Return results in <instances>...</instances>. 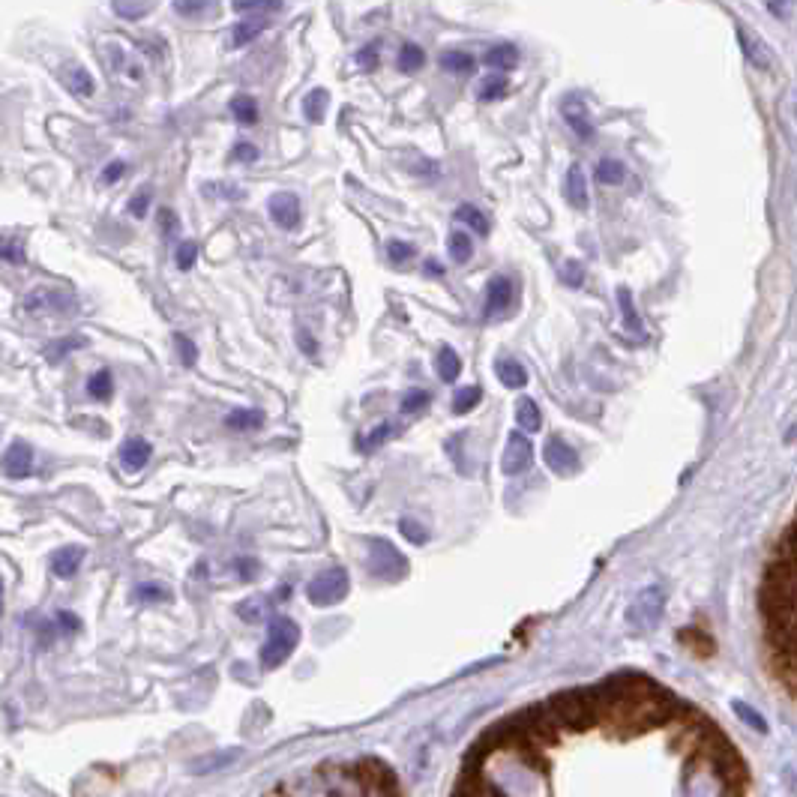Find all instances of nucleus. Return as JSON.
Masks as SVG:
<instances>
[{
    "label": "nucleus",
    "instance_id": "nucleus-59",
    "mask_svg": "<svg viewBox=\"0 0 797 797\" xmlns=\"http://www.w3.org/2000/svg\"><path fill=\"white\" fill-rule=\"evenodd\" d=\"M123 171H126V165H123V162H111V165L102 171V177H105V183H114V180H120V177H123Z\"/></svg>",
    "mask_w": 797,
    "mask_h": 797
},
{
    "label": "nucleus",
    "instance_id": "nucleus-60",
    "mask_svg": "<svg viewBox=\"0 0 797 797\" xmlns=\"http://www.w3.org/2000/svg\"><path fill=\"white\" fill-rule=\"evenodd\" d=\"M57 621H60V627H63L66 633H72V630H78V627H81V624H78V618H75V615H69V612H60V615H57Z\"/></svg>",
    "mask_w": 797,
    "mask_h": 797
},
{
    "label": "nucleus",
    "instance_id": "nucleus-57",
    "mask_svg": "<svg viewBox=\"0 0 797 797\" xmlns=\"http://www.w3.org/2000/svg\"><path fill=\"white\" fill-rule=\"evenodd\" d=\"M147 204H150V195H147V192H138V195L132 198V204H129L132 216H144V213H147Z\"/></svg>",
    "mask_w": 797,
    "mask_h": 797
},
{
    "label": "nucleus",
    "instance_id": "nucleus-7",
    "mask_svg": "<svg viewBox=\"0 0 797 797\" xmlns=\"http://www.w3.org/2000/svg\"><path fill=\"white\" fill-rule=\"evenodd\" d=\"M534 462V444L528 441L525 432H513L507 438V447H504V456H501V471L507 477H519L531 468Z\"/></svg>",
    "mask_w": 797,
    "mask_h": 797
},
{
    "label": "nucleus",
    "instance_id": "nucleus-5",
    "mask_svg": "<svg viewBox=\"0 0 797 797\" xmlns=\"http://www.w3.org/2000/svg\"><path fill=\"white\" fill-rule=\"evenodd\" d=\"M348 591H351V579H348V573H345L342 567H330V570L318 573V576L306 585V597H309V603H312V606H321V609L342 603V600L348 597Z\"/></svg>",
    "mask_w": 797,
    "mask_h": 797
},
{
    "label": "nucleus",
    "instance_id": "nucleus-30",
    "mask_svg": "<svg viewBox=\"0 0 797 797\" xmlns=\"http://www.w3.org/2000/svg\"><path fill=\"white\" fill-rule=\"evenodd\" d=\"M327 105H330L327 90H312V93L303 99V114H306V120H309V123H321L324 114H327Z\"/></svg>",
    "mask_w": 797,
    "mask_h": 797
},
{
    "label": "nucleus",
    "instance_id": "nucleus-61",
    "mask_svg": "<svg viewBox=\"0 0 797 797\" xmlns=\"http://www.w3.org/2000/svg\"><path fill=\"white\" fill-rule=\"evenodd\" d=\"M300 342H303V351H306L309 357H315V342H312V336H309L306 330H300Z\"/></svg>",
    "mask_w": 797,
    "mask_h": 797
},
{
    "label": "nucleus",
    "instance_id": "nucleus-15",
    "mask_svg": "<svg viewBox=\"0 0 797 797\" xmlns=\"http://www.w3.org/2000/svg\"><path fill=\"white\" fill-rule=\"evenodd\" d=\"M24 309H27V312H36V309L69 312V309H75V300H72V294H63V291H45V288H39V291H33V294L27 297Z\"/></svg>",
    "mask_w": 797,
    "mask_h": 797
},
{
    "label": "nucleus",
    "instance_id": "nucleus-11",
    "mask_svg": "<svg viewBox=\"0 0 797 797\" xmlns=\"http://www.w3.org/2000/svg\"><path fill=\"white\" fill-rule=\"evenodd\" d=\"M561 114H564L567 126H570L579 138H585V141L594 138V120H591V111H588L585 99H579L576 93H570V96L561 102Z\"/></svg>",
    "mask_w": 797,
    "mask_h": 797
},
{
    "label": "nucleus",
    "instance_id": "nucleus-28",
    "mask_svg": "<svg viewBox=\"0 0 797 797\" xmlns=\"http://www.w3.org/2000/svg\"><path fill=\"white\" fill-rule=\"evenodd\" d=\"M618 303H621V312H624V324H627V330H630V333H636L639 339H645L642 318H639V312H636V306H633V297H630V291H627V288H618Z\"/></svg>",
    "mask_w": 797,
    "mask_h": 797
},
{
    "label": "nucleus",
    "instance_id": "nucleus-43",
    "mask_svg": "<svg viewBox=\"0 0 797 797\" xmlns=\"http://www.w3.org/2000/svg\"><path fill=\"white\" fill-rule=\"evenodd\" d=\"M87 393L93 396V399H108L111 396V375L102 369V372H96L90 381H87Z\"/></svg>",
    "mask_w": 797,
    "mask_h": 797
},
{
    "label": "nucleus",
    "instance_id": "nucleus-34",
    "mask_svg": "<svg viewBox=\"0 0 797 797\" xmlns=\"http://www.w3.org/2000/svg\"><path fill=\"white\" fill-rule=\"evenodd\" d=\"M624 177H627V168H624V162H618V159H603V162L597 165V180H600L603 186H618V183H624Z\"/></svg>",
    "mask_w": 797,
    "mask_h": 797
},
{
    "label": "nucleus",
    "instance_id": "nucleus-44",
    "mask_svg": "<svg viewBox=\"0 0 797 797\" xmlns=\"http://www.w3.org/2000/svg\"><path fill=\"white\" fill-rule=\"evenodd\" d=\"M429 402H432V396H429L426 390H408L405 399H402V414H417V411H423Z\"/></svg>",
    "mask_w": 797,
    "mask_h": 797
},
{
    "label": "nucleus",
    "instance_id": "nucleus-23",
    "mask_svg": "<svg viewBox=\"0 0 797 797\" xmlns=\"http://www.w3.org/2000/svg\"><path fill=\"white\" fill-rule=\"evenodd\" d=\"M435 369H438V378H441V381L453 384V381L459 378V372H462V360H459V354H456L450 345H444V348L438 351V357H435Z\"/></svg>",
    "mask_w": 797,
    "mask_h": 797
},
{
    "label": "nucleus",
    "instance_id": "nucleus-41",
    "mask_svg": "<svg viewBox=\"0 0 797 797\" xmlns=\"http://www.w3.org/2000/svg\"><path fill=\"white\" fill-rule=\"evenodd\" d=\"M414 255H417V246H414V243H405V240H390V246H387V258H390L393 264H408Z\"/></svg>",
    "mask_w": 797,
    "mask_h": 797
},
{
    "label": "nucleus",
    "instance_id": "nucleus-16",
    "mask_svg": "<svg viewBox=\"0 0 797 797\" xmlns=\"http://www.w3.org/2000/svg\"><path fill=\"white\" fill-rule=\"evenodd\" d=\"M264 30H267V18H264V15H249V18H243V21H237V24L231 27V33H228V45H231V48H243V45L255 42Z\"/></svg>",
    "mask_w": 797,
    "mask_h": 797
},
{
    "label": "nucleus",
    "instance_id": "nucleus-26",
    "mask_svg": "<svg viewBox=\"0 0 797 797\" xmlns=\"http://www.w3.org/2000/svg\"><path fill=\"white\" fill-rule=\"evenodd\" d=\"M438 63H441V69L456 72V75H468V72H474V57L465 54V51H459V48L444 51V54L438 57Z\"/></svg>",
    "mask_w": 797,
    "mask_h": 797
},
{
    "label": "nucleus",
    "instance_id": "nucleus-2",
    "mask_svg": "<svg viewBox=\"0 0 797 797\" xmlns=\"http://www.w3.org/2000/svg\"><path fill=\"white\" fill-rule=\"evenodd\" d=\"M549 714L555 717L558 729L567 726V729H576V732H585L591 729L597 720H600V711H597V702L591 696V690H570V693H561L555 696L552 702H546Z\"/></svg>",
    "mask_w": 797,
    "mask_h": 797
},
{
    "label": "nucleus",
    "instance_id": "nucleus-22",
    "mask_svg": "<svg viewBox=\"0 0 797 797\" xmlns=\"http://www.w3.org/2000/svg\"><path fill=\"white\" fill-rule=\"evenodd\" d=\"M147 459H150V444H147L144 438H129V441L123 444V450H120V462H123L129 471L144 468Z\"/></svg>",
    "mask_w": 797,
    "mask_h": 797
},
{
    "label": "nucleus",
    "instance_id": "nucleus-31",
    "mask_svg": "<svg viewBox=\"0 0 797 797\" xmlns=\"http://www.w3.org/2000/svg\"><path fill=\"white\" fill-rule=\"evenodd\" d=\"M174 12L183 18H207L216 12V0H174Z\"/></svg>",
    "mask_w": 797,
    "mask_h": 797
},
{
    "label": "nucleus",
    "instance_id": "nucleus-32",
    "mask_svg": "<svg viewBox=\"0 0 797 797\" xmlns=\"http://www.w3.org/2000/svg\"><path fill=\"white\" fill-rule=\"evenodd\" d=\"M456 222H465L471 231H477V234H489V219L483 216V210H477L474 204H462L459 210H456Z\"/></svg>",
    "mask_w": 797,
    "mask_h": 797
},
{
    "label": "nucleus",
    "instance_id": "nucleus-51",
    "mask_svg": "<svg viewBox=\"0 0 797 797\" xmlns=\"http://www.w3.org/2000/svg\"><path fill=\"white\" fill-rule=\"evenodd\" d=\"M264 597H258V600H246V603H240V618H246V621H258L261 615H264Z\"/></svg>",
    "mask_w": 797,
    "mask_h": 797
},
{
    "label": "nucleus",
    "instance_id": "nucleus-38",
    "mask_svg": "<svg viewBox=\"0 0 797 797\" xmlns=\"http://www.w3.org/2000/svg\"><path fill=\"white\" fill-rule=\"evenodd\" d=\"M507 78L504 75H489L480 87H477V96L483 99V102H489V99H501V96H507Z\"/></svg>",
    "mask_w": 797,
    "mask_h": 797
},
{
    "label": "nucleus",
    "instance_id": "nucleus-45",
    "mask_svg": "<svg viewBox=\"0 0 797 797\" xmlns=\"http://www.w3.org/2000/svg\"><path fill=\"white\" fill-rule=\"evenodd\" d=\"M237 12H279L282 0H234Z\"/></svg>",
    "mask_w": 797,
    "mask_h": 797
},
{
    "label": "nucleus",
    "instance_id": "nucleus-46",
    "mask_svg": "<svg viewBox=\"0 0 797 797\" xmlns=\"http://www.w3.org/2000/svg\"><path fill=\"white\" fill-rule=\"evenodd\" d=\"M399 531H402L411 543H417V546H423V543L429 540V531H426L423 525H417L414 519H402V522H399Z\"/></svg>",
    "mask_w": 797,
    "mask_h": 797
},
{
    "label": "nucleus",
    "instance_id": "nucleus-1",
    "mask_svg": "<svg viewBox=\"0 0 797 797\" xmlns=\"http://www.w3.org/2000/svg\"><path fill=\"white\" fill-rule=\"evenodd\" d=\"M795 561V525H789L780 537L777 555H774V561L762 579V594H759L768 639H771L774 657L783 669V681L789 687V696H795Z\"/></svg>",
    "mask_w": 797,
    "mask_h": 797
},
{
    "label": "nucleus",
    "instance_id": "nucleus-56",
    "mask_svg": "<svg viewBox=\"0 0 797 797\" xmlns=\"http://www.w3.org/2000/svg\"><path fill=\"white\" fill-rule=\"evenodd\" d=\"M174 342H177V351H180L183 363H186V366H192V363H195V345H192L186 336H177Z\"/></svg>",
    "mask_w": 797,
    "mask_h": 797
},
{
    "label": "nucleus",
    "instance_id": "nucleus-13",
    "mask_svg": "<svg viewBox=\"0 0 797 797\" xmlns=\"http://www.w3.org/2000/svg\"><path fill=\"white\" fill-rule=\"evenodd\" d=\"M510 306H513V282H510L507 276H495V279H489V285H486V306H483V315H486V318H498V315H504Z\"/></svg>",
    "mask_w": 797,
    "mask_h": 797
},
{
    "label": "nucleus",
    "instance_id": "nucleus-54",
    "mask_svg": "<svg viewBox=\"0 0 797 797\" xmlns=\"http://www.w3.org/2000/svg\"><path fill=\"white\" fill-rule=\"evenodd\" d=\"M387 435H393V426H387V423H384V426H378V429H375V432L366 438L363 450H375L378 444H384V438H387Z\"/></svg>",
    "mask_w": 797,
    "mask_h": 797
},
{
    "label": "nucleus",
    "instance_id": "nucleus-62",
    "mask_svg": "<svg viewBox=\"0 0 797 797\" xmlns=\"http://www.w3.org/2000/svg\"><path fill=\"white\" fill-rule=\"evenodd\" d=\"M426 273H429V276H444V267H441L438 261L429 258V261H426Z\"/></svg>",
    "mask_w": 797,
    "mask_h": 797
},
{
    "label": "nucleus",
    "instance_id": "nucleus-10",
    "mask_svg": "<svg viewBox=\"0 0 797 797\" xmlns=\"http://www.w3.org/2000/svg\"><path fill=\"white\" fill-rule=\"evenodd\" d=\"M105 60H108L111 72H117V75H123L129 81H141L144 78L141 60L123 42H105Z\"/></svg>",
    "mask_w": 797,
    "mask_h": 797
},
{
    "label": "nucleus",
    "instance_id": "nucleus-24",
    "mask_svg": "<svg viewBox=\"0 0 797 797\" xmlns=\"http://www.w3.org/2000/svg\"><path fill=\"white\" fill-rule=\"evenodd\" d=\"M516 63H519V51L510 42H501V45L486 51V66L489 69H513Z\"/></svg>",
    "mask_w": 797,
    "mask_h": 797
},
{
    "label": "nucleus",
    "instance_id": "nucleus-49",
    "mask_svg": "<svg viewBox=\"0 0 797 797\" xmlns=\"http://www.w3.org/2000/svg\"><path fill=\"white\" fill-rule=\"evenodd\" d=\"M195 258H198V246H195V243H183V246L177 249V267H180V270H189V267L195 264Z\"/></svg>",
    "mask_w": 797,
    "mask_h": 797
},
{
    "label": "nucleus",
    "instance_id": "nucleus-6",
    "mask_svg": "<svg viewBox=\"0 0 797 797\" xmlns=\"http://www.w3.org/2000/svg\"><path fill=\"white\" fill-rule=\"evenodd\" d=\"M351 774L360 783L357 792H369V795H393L396 792V774L378 759H360L351 768Z\"/></svg>",
    "mask_w": 797,
    "mask_h": 797
},
{
    "label": "nucleus",
    "instance_id": "nucleus-12",
    "mask_svg": "<svg viewBox=\"0 0 797 797\" xmlns=\"http://www.w3.org/2000/svg\"><path fill=\"white\" fill-rule=\"evenodd\" d=\"M267 213H270V219H273L279 228H285V231H291V228L300 225V201H297L294 192H276V195H270V201H267Z\"/></svg>",
    "mask_w": 797,
    "mask_h": 797
},
{
    "label": "nucleus",
    "instance_id": "nucleus-25",
    "mask_svg": "<svg viewBox=\"0 0 797 797\" xmlns=\"http://www.w3.org/2000/svg\"><path fill=\"white\" fill-rule=\"evenodd\" d=\"M516 423H519L525 432H540V426H543V414H540V408H537L534 399H519V405H516Z\"/></svg>",
    "mask_w": 797,
    "mask_h": 797
},
{
    "label": "nucleus",
    "instance_id": "nucleus-58",
    "mask_svg": "<svg viewBox=\"0 0 797 797\" xmlns=\"http://www.w3.org/2000/svg\"><path fill=\"white\" fill-rule=\"evenodd\" d=\"M237 570H240L243 579H255V576H258V564H255V558H240V561H237Z\"/></svg>",
    "mask_w": 797,
    "mask_h": 797
},
{
    "label": "nucleus",
    "instance_id": "nucleus-17",
    "mask_svg": "<svg viewBox=\"0 0 797 797\" xmlns=\"http://www.w3.org/2000/svg\"><path fill=\"white\" fill-rule=\"evenodd\" d=\"M564 195H567V201H570L576 210H585V207H588V180H585L582 165H570V168H567V177H564Z\"/></svg>",
    "mask_w": 797,
    "mask_h": 797
},
{
    "label": "nucleus",
    "instance_id": "nucleus-50",
    "mask_svg": "<svg viewBox=\"0 0 797 797\" xmlns=\"http://www.w3.org/2000/svg\"><path fill=\"white\" fill-rule=\"evenodd\" d=\"M135 597L144 600V603H156V600H168V591L159 588V585H141V588L135 591Z\"/></svg>",
    "mask_w": 797,
    "mask_h": 797
},
{
    "label": "nucleus",
    "instance_id": "nucleus-35",
    "mask_svg": "<svg viewBox=\"0 0 797 797\" xmlns=\"http://www.w3.org/2000/svg\"><path fill=\"white\" fill-rule=\"evenodd\" d=\"M231 114H234V120L237 123H255L258 120V105H255V99L252 96H234L231 99Z\"/></svg>",
    "mask_w": 797,
    "mask_h": 797
},
{
    "label": "nucleus",
    "instance_id": "nucleus-42",
    "mask_svg": "<svg viewBox=\"0 0 797 797\" xmlns=\"http://www.w3.org/2000/svg\"><path fill=\"white\" fill-rule=\"evenodd\" d=\"M681 642H684V645H690V648H696V654H699V657H705V654H714V642H711L705 633H699V630H684V633H681Z\"/></svg>",
    "mask_w": 797,
    "mask_h": 797
},
{
    "label": "nucleus",
    "instance_id": "nucleus-3",
    "mask_svg": "<svg viewBox=\"0 0 797 797\" xmlns=\"http://www.w3.org/2000/svg\"><path fill=\"white\" fill-rule=\"evenodd\" d=\"M297 645H300V627H297V621H291L285 615L273 618L270 627H267V642L261 648V669L273 672V669L285 666Z\"/></svg>",
    "mask_w": 797,
    "mask_h": 797
},
{
    "label": "nucleus",
    "instance_id": "nucleus-48",
    "mask_svg": "<svg viewBox=\"0 0 797 797\" xmlns=\"http://www.w3.org/2000/svg\"><path fill=\"white\" fill-rule=\"evenodd\" d=\"M0 258H3V261H12V264L24 261V249H21V243H15V240H0Z\"/></svg>",
    "mask_w": 797,
    "mask_h": 797
},
{
    "label": "nucleus",
    "instance_id": "nucleus-39",
    "mask_svg": "<svg viewBox=\"0 0 797 797\" xmlns=\"http://www.w3.org/2000/svg\"><path fill=\"white\" fill-rule=\"evenodd\" d=\"M87 345V339L84 336H66V339H57V342H51L48 348H45V357L51 360V363H57L66 351H72V348H84Z\"/></svg>",
    "mask_w": 797,
    "mask_h": 797
},
{
    "label": "nucleus",
    "instance_id": "nucleus-29",
    "mask_svg": "<svg viewBox=\"0 0 797 797\" xmlns=\"http://www.w3.org/2000/svg\"><path fill=\"white\" fill-rule=\"evenodd\" d=\"M423 63H426V51H423L420 45H414V42L402 45L399 54H396V66H399V72H417Z\"/></svg>",
    "mask_w": 797,
    "mask_h": 797
},
{
    "label": "nucleus",
    "instance_id": "nucleus-20",
    "mask_svg": "<svg viewBox=\"0 0 797 797\" xmlns=\"http://www.w3.org/2000/svg\"><path fill=\"white\" fill-rule=\"evenodd\" d=\"M81 561H84V549H81V546H66V549L54 552V558H51V570H54V576H60V579H72V576L78 573Z\"/></svg>",
    "mask_w": 797,
    "mask_h": 797
},
{
    "label": "nucleus",
    "instance_id": "nucleus-40",
    "mask_svg": "<svg viewBox=\"0 0 797 797\" xmlns=\"http://www.w3.org/2000/svg\"><path fill=\"white\" fill-rule=\"evenodd\" d=\"M732 708H735V714H738V717H741L747 726H753V729H756V732H762V735L768 732V720H765L759 711H753L750 705H744V702H738V699L732 702Z\"/></svg>",
    "mask_w": 797,
    "mask_h": 797
},
{
    "label": "nucleus",
    "instance_id": "nucleus-33",
    "mask_svg": "<svg viewBox=\"0 0 797 797\" xmlns=\"http://www.w3.org/2000/svg\"><path fill=\"white\" fill-rule=\"evenodd\" d=\"M480 402H483V390L480 387H462V390L453 393V414L462 417V414L474 411Z\"/></svg>",
    "mask_w": 797,
    "mask_h": 797
},
{
    "label": "nucleus",
    "instance_id": "nucleus-53",
    "mask_svg": "<svg viewBox=\"0 0 797 797\" xmlns=\"http://www.w3.org/2000/svg\"><path fill=\"white\" fill-rule=\"evenodd\" d=\"M792 6H795V0H768V9H771L780 21H789V18H792Z\"/></svg>",
    "mask_w": 797,
    "mask_h": 797
},
{
    "label": "nucleus",
    "instance_id": "nucleus-27",
    "mask_svg": "<svg viewBox=\"0 0 797 797\" xmlns=\"http://www.w3.org/2000/svg\"><path fill=\"white\" fill-rule=\"evenodd\" d=\"M447 249H450V258H453L456 264H468L471 255H474V240H471L465 231H450V237H447Z\"/></svg>",
    "mask_w": 797,
    "mask_h": 797
},
{
    "label": "nucleus",
    "instance_id": "nucleus-14",
    "mask_svg": "<svg viewBox=\"0 0 797 797\" xmlns=\"http://www.w3.org/2000/svg\"><path fill=\"white\" fill-rule=\"evenodd\" d=\"M60 81H63V87H66L72 96H81V99L93 96V90H96L93 75H90L81 63H66V66L60 69Z\"/></svg>",
    "mask_w": 797,
    "mask_h": 797
},
{
    "label": "nucleus",
    "instance_id": "nucleus-8",
    "mask_svg": "<svg viewBox=\"0 0 797 797\" xmlns=\"http://www.w3.org/2000/svg\"><path fill=\"white\" fill-rule=\"evenodd\" d=\"M660 618H663V591H660V588H648V591H642L639 600L630 606V615H627V621H630L636 630H642V633L651 630V627H657Z\"/></svg>",
    "mask_w": 797,
    "mask_h": 797
},
{
    "label": "nucleus",
    "instance_id": "nucleus-18",
    "mask_svg": "<svg viewBox=\"0 0 797 797\" xmlns=\"http://www.w3.org/2000/svg\"><path fill=\"white\" fill-rule=\"evenodd\" d=\"M30 462H33V450L24 444V441H15L9 450H6V456H3V471H6V477H27L30 474Z\"/></svg>",
    "mask_w": 797,
    "mask_h": 797
},
{
    "label": "nucleus",
    "instance_id": "nucleus-52",
    "mask_svg": "<svg viewBox=\"0 0 797 797\" xmlns=\"http://www.w3.org/2000/svg\"><path fill=\"white\" fill-rule=\"evenodd\" d=\"M357 63L363 69H375L378 66V45H366L363 51H357Z\"/></svg>",
    "mask_w": 797,
    "mask_h": 797
},
{
    "label": "nucleus",
    "instance_id": "nucleus-19",
    "mask_svg": "<svg viewBox=\"0 0 797 797\" xmlns=\"http://www.w3.org/2000/svg\"><path fill=\"white\" fill-rule=\"evenodd\" d=\"M738 39H741V48H744L747 60H750L756 69L768 72V69L774 66V60H771V54H768V48L762 45V39H759V36H750L744 27H738Z\"/></svg>",
    "mask_w": 797,
    "mask_h": 797
},
{
    "label": "nucleus",
    "instance_id": "nucleus-4",
    "mask_svg": "<svg viewBox=\"0 0 797 797\" xmlns=\"http://www.w3.org/2000/svg\"><path fill=\"white\" fill-rule=\"evenodd\" d=\"M366 570L372 579H381V582H399L408 576V561L405 555L384 537H372L369 540V561H366Z\"/></svg>",
    "mask_w": 797,
    "mask_h": 797
},
{
    "label": "nucleus",
    "instance_id": "nucleus-36",
    "mask_svg": "<svg viewBox=\"0 0 797 797\" xmlns=\"http://www.w3.org/2000/svg\"><path fill=\"white\" fill-rule=\"evenodd\" d=\"M264 423V414L261 411H234L225 417V426L228 429H237V432H246V429H258Z\"/></svg>",
    "mask_w": 797,
    "mask_h": 797
},
{
    "label": "nucleus",
    "instance_id": "nucleus-9",
    "mask_svg": "<svg viewBox=\"0 0 797 797\" xmlns=\"http://www.w3.org/2000/svg\"><path fill=\"white\" fill-rule=\"evenodd\" d=\"M543 462H546L555 474H561V477H573V474L579 471V453H576L567 441H561V438H549V441H546V447H543Z\"/></svg>",
    "mask_w": 797,
    "mask_h": 797
},
{
    "label": "nucleus",
    "instance_id": "nucleus-47",
    "mask_svg": "<svg viewBox=\"0 0 797 797\" xmlns=\"http://www.w3.org/2000/svg\"><path fill=\"white\" fill-rule=\"evenodd\" d=\"M561 279H564L570 288H579V285H582V279H585V267H582L579 261H570V264H564V273H561Z\"/></svg>",
    "mask_w": 797,
    "mask_h": 797
},
{
    "label": "nucleus",
    "instance_id": "nucleus-21",
    "mask_svg": "<svg viewBox=\"0 0 797 797\" xmlns=\"http://www.w3.org/2000/svg\"><path fill=\"white\" fill-rule=\"evenodd\" d=\"M495 375H498V381H501L507 390H522V387L528 384V372H525V366H522L519 360H510V357H501V360L495 363Z\"/></svg>",
    "mask_w": 797,
    "mask_h": 797
},
{
    "label": "nucleus",
    "instance_id": "nucleus-37",
    "mask_svg": "<svg viewBox=\"0 0 797 797\" xmlns=\"http://www.w3.org/2000/svg\"><path fill=\"white\" fill-rule=\"evenodd\" d=\"M150 6H153V0H114V12L120 18H129V21L144 18L150 12Z\"/></svg>",
    "mask_w": 797,
    "mask_h": 797
},
{
    "label": "nucleus",
    "instance_id": "nucleus-63",
    "mask_svg": "<svg viewBox=\"0 0 797 797\" xmlns=\"http://www.w3.org/2000/svg\"><path fill=\"white\" fill-rule=\"evenodd\" d=\"M0 615H3V585H0Z\"/></svg>",
    "mask_w": 797,
    "mask_h": 797
},
{
    "label": "nucleus",
    "instance_id": "nucleus-55",
    "mask_svg": "<svg viewBox=\"0 0 797 797\" xmlns=\"http://www.w3.org/2000/svg\"><path fill=\"white\" fill-rule=\"evenodd\" d=\"M234 159H237V162H255V159H258V150H255V144H246V141H240V144L234 147Z\"/></svg>",
    "mask_w": 797,
    "mask_h": 797
}]
</instances>
